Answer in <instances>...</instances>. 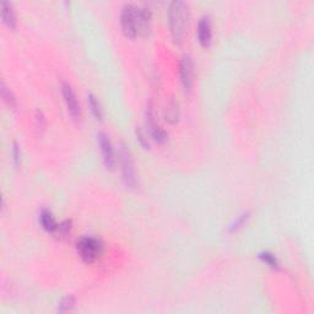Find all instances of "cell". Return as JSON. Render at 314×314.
Masks as SVG:
<instances>
[{
    "mask_svg": "<svg viewBox=\"0 0 314 314\" xmlns=\"http://www.w3.org/2000/svg\"><path fill=\"white\" fill-rule=\"evenodd\" d=\"M170 28L174 43L180 44L184 36L186 23V4L184 2H173L170 5Z\"/></svg>",
    "mask_w": 314,
    "mask_h": 314,
    "instance_id": "cell-1",
    "label": "cell"
},
{
    "mask_svg": "<svg viewBox=\"0 0 314 314\" xmlns=\"http://www.w3.org/2000/svg\"><path fill=\"white\" fill-rule=\"evenodd\" d=\"M80 258L87 264L96 262L99 257L102 254L103 244L99 238L92 236H86L80 238L76 244Z\"/></svg>",
    "mask_w": 314,
    "mask_h": 314,
    "instance_id": "cell-2",
    "label": "cell"
},
{
    "mask_svg": "<svg viewBox=\"0 0 314 314\" xmlns=\"http://www.w3.org/2000/svg\"><path fill=\"white\" fill-rule=\"evenodd\" d=\"M119 162L121 166V179H123L124 185L130 189L135 188L136 172L134 161H133L132 153H130L128 146L124 144H120L119 147Z\"/></svg>",
    "mask_w": 314,
    "mask_h": 314,
    "instance_id": "cell-3",
    "label": "cell"
},
{
    "mask_svg": "<svg viewBox=\"0 0 314 314\" xmlns=\"http://www.w3.org/2000/svg\"><path fill=\"white\" fill-rule=\"evenodd\" d=\"M120 25L124 35L129 38H135L138 36L135 19V7L132 4H125L121 9L120 13Z\"/></svg>",
    "mask_w": 314,
    "mask_h": 314,
    "instance_id": "cell-4",
    "label": "cell"
},
{
    "mask_svg": "<svg viewBox=\"0 0 314 314\" xmlns=\"http://www.w3.org/2000/svg\"><path fill=\"white\" fill-rule=\"evenodd\" d=\"M61 93H63L64 102L67 105L69 114L72 115L73 119L79 120L81 118V108H80L78 97H76V93L73 90L72 85L65 81L61 82Z\"/></svg>",
    "mask_w": 314,
    "mask_h": 314,
    "instance_id": "cell-5",
    "label": "cell"
},
{
    "mask_svg": "<svg viewBox=\"0 0 314 314\" xmlns=\"http://www.w3.org/2000/svg\"><path fill=\"white\" fill-rule=\"evenodd\" d=\"M97 141H99L100 151L102 153L103 164H105L107 170H114L115 167V155L113 146H112L111 140H109L108 135L105 133H100L97 135Z\"/></svg>",
    "mask_w": 314,
    "mask_h": 314,
    "instance_id": "cell-6",
    "label": "cell"
},
{
    "mask_svg": "<svg viewBox=\"0 0 314 314\" xmlns=\"http://www.w3.org/2000/svg\"><path fill=\"white\" fill-rule=\"evenodd\" d=\"M179 75H180V81H182L183 88L185 91H191L193 87V81H194V65H193V59L189 54H184L180 59L179 64Z\"/></svg>",
    "mask_w": 314,
    "mask_h": 314,
    "instance_id": "cell-7",
    "label": "cell"
},
{
    "mask_svg": "<svg viewBox=\"0 0 314 314\" xmlns=\"http://www.w3.org/2000/svg\"><path fill=\"white\" fill-rule=\"evenodd\" d=\"M146 125L151 136H152V139L156 141V143L165 144L166 141H167L168 134L156 123L155 115H153V109L151 105L147 106L146 109Z\"/></svg>",
    "mask_w": 314,
    "mask_h": 314,
    "instance_id": "cell-8",
    "label": "cell"
},
{
    "mask_svg": "<svg viewBox=\"0 0 314 314\" xmlns=\"http://www.w3.org/2000/svg\"><path fill=\"white\" fill-rule=\"evenodd\" d=\"M135 19L138 35L146 36L151 27V11L145 7H135Z\"/></svg>",
    "mask_w": 314,
    "mask_h": 314,
    "instance_id": "cell-9",
    "label": "cell"
},
{
    "mask_svg": "<svg viewBox=\"0 0 314 314\" xmlns=\"http://www.w3.org/2000/svg\"><path fill=\"white\" fill-rule=\"evenodd\" d=\"M198 40L204 48L211 44L212 41V29H211V20L209 16H203L198 23Z\"/></svg>",
    "mask_w": 314,
    "mask_h": 314,
    "instance_id": "cell-10",
    "label": "cell"
},
{
    "mask_svg": "<svg viewBox=\"0 0 314 314\" xmlns=\"http://www.w3.org/2000/svg\"><path fill=\"white\" fill-rule=\"evenodd\" d=\"M0 7H2V19L5 25H7L9 28L16 27L17 20L13 4H11L10 2H7V0H3V2L0 3Z\"/></svg>",
    "mask_w": 314,
    "mask_h": 314,
    "instance_id": "cell-11",
    "label": "cell"
},
{
    "mask_svg": "<svg viewBox=\"0 0 314 314\" xmlns=\"http://www.w3.org/2000/svg\"><path fill=\"white\" fill-rule=\"evenodd\" d=\"M40 221H41V225H42V227L47 231V232H50V233L55 232L58 224H57V221H55L54 216H53L50 210L48 209L41 210Z\"/></svg>",
    "mask_w": 314,
    "mask_h": 314,
    "instance_id": "cell-12",
    "label": "cell"
},
{
    "mask_svg": "<svg viewBox=\"0 0 314 314\" xmlns=\"http://www.w3.org/2000/svg\"><path fill=\"white\" fill-rule=\"evenodd\" d=\"M179 119V106L176 100H170L166 107V120L170 121L171 124L177 123Z\"/></svg>",
    "mask_w": 314,
    "mask_h": 314,
    "instance_id": "cell-13",
    "label": "cell"
},
{
    "mask_svg": "<svg viewBox=\"0 0 314 314\" xmlns=\"http://www.w3.org/2000/svg\"><path fill=\"white\" fill-rule=\"evenodd\" d=\"M258 257H259V259L262 260L264 264L268 265L269 268H271L272 270H280V262H278L277 258L272 253H270V252L263 250L258 254Z\"/></svg>",
    "mask_w": 314,
    "mask_h": 314,
    "instance_id": "cell-14",
    "label": "cell"
},
{
    "mask_svg": "<svg viewBox=\"0 0 314 314\" xmlns=\"http://www.w3.org/2000/svg\"><path fill=\"white\" fill-rule=\"evenodd\" d=\"M0 95H2V99L4 101L5 103L9 106L10 108H16V99H15L14 93L11 92L10 88L8 87L7 85H5L4 81H2V84H0Z\"/></svg>",
    "mask_w": 314,
    "mask_h": 314,
    "instance_id": "cell-15",
    "label": "cell"
},
{
    "mask_svg": "<svg viewBox=\"0 0 314 314\" xmlns=\"http://www.w3.org/2000/svg\"><path fill=\"white\" fill-rule=\"evenodd\" d=\"M88 107H90L91 113H92L93 118L96 120L102 119V108H101L100 101L97 100V97L92 93H88Z\"/></svg>",
    "mask_w": 314,
    "mask_h": 314,
    "instance_id": "cell-16",
    "label": "cell"
},
{
    "mask_svg": "<svg viewBox=\"0 0 314 314\" xmlns=\"http://www.w3.org/2000/svg\"><path fill=\"white\" fill-rule=\"evenodd\" d=\"M72 229H73L72 220H64V221H61L60 224H58L54 235L59 237V238H63V237L68 236V233L72 231Z\"/></svg>",
    "mask_w": 314,
    "mask_h": 314,
    "instance_id": "cell-17",
    "label": "cell"
},
{
    "mask_svg": "<svg viewBox=\"0 0 314 314\" xmlns=\"http://www.w3.org/2000/svg\"><path fill=\"white\" fill-rule=\"evenodd\" d=\"M249 217H250V214L248 211L243 212L242 215H239L238 217L233 221V224L230 226V232H236V231H238L241 227H243L245 224H247V221L249 220Z\"/></svg>",
    "mask_w": 314,
    "mask_h": 314,
    "instance_id": "cell-18",
    "label": "cell"
},
{
    "mask_svg": "<svg viewBox=\"0 0 314 314\" xmlns=\"http://www.w3.org/2000/svg\"><path fill=\"white\" fill-rule=\"evenodd\" d=\"M74 304H75V298H74V296L72 295L67 296V297H64L63 300L60 301V303H59L58 312H60V313L69 312V310L74 307Z\"/></svg>",
    "mask_w": 314,
    "mask_h": 314,
    "instance_id": "cell-19",
    "label": "cell"
},
{
    "mask_svg": "<svg viewBox=\"0 0 314 314\" xmlns=\"http://www.w3.org/2000/svg\"><path fill=\"white\" fill-rule=\"evenodd\" d=\"M135 133H136V138H138V140L140 141L141 146H143L144 149H149L150 143H149V140H147L146 134H145L144 130L141 129L140 127H138V128H136V130H135Z\"/></svg>",
    "mask_w": 314,
    "mask_h": 314,
    "instance_id": "cell-20",
    "label": "cell"
},
{
    "mask_svg": "<svg viewBox=\"0 0 314 314\" xmlns=\"http://www.w3.org/2000/svg\"><path fill=\"white\" fill-rule=\"evenodd\" d=\"M46 127V119H44V115L41 111L36 112V129L38 132H42Z\"/></svg>",
    "mask_w": 314,
    "mask_h": 314,
    "instance_id": "cell-21",
    "label": "cell"
},
{
    "mask_svg": "<svg viewBox=\"0 0 314 314\" xmlns=\"http://www.w3.org/2000/svg\"><path fill=\"white\" fill-rule=\"evenodd\" d=\"M13 157L15 166H19L20 162H21V150H20V146L17 143H14L13 145Z\"/></svg>",
    "mask_w": 314,
    "mask_h": 314,
    "instance_id": "cell-22",
    "label": "cell"
}]
</instances>
